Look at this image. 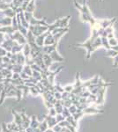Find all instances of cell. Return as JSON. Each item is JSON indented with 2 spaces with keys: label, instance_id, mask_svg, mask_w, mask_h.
I'll return each mask as SVG.
<instances>
[{
  "label": "cell",
  "instance_id": "39",
  "mask_svg": "<svg viewBox=\"0 0 118 132\" xmlns=\"http://www.w3.org/2000/svg\"><path fill=\"white\" fill-rule=\"evenodd\" d=\"M5 34L0 33V45H1V44L5 41Z\"/></svg>",
  "mask_w": 118,
  "mask_h": 132
},
{
  "label": "cell",
  "instance_id": "6",
  "mask_svg": "<svg viewBox=\"0 0 118 132\" xmlns=\"http://www.w3.org/2000/svg\"><path fill=\"white\" fill-rule=\"evenodd\" d=\"M29 25L30 26H45V27H49V25L47 24V22L45 20H37L35 17L29 20Z\"/></svg>",
  "mask_w": 118,
  "mask_h": 132
},
{
  "label": "cell",
  "instance_id": "10",
  "mask_svg": "<svg viewBox=\"0 0 118 132\" xmlns=\"http://www.w3.org/2000/svg\"><path fill=\"white\" fill-rule=\"evenodd\" d=\"M42 59H43V63H44L45 66H46V68L47 69H49V66L52 64V63H53V60L51 59L50 56H49V54H44Z\"/></svg>",
  "mask_w": 118,
  "mask_h": 132
},
{
  "label": "cell",
  "instance_id": "33",
  "mask_svg": "<svg viewBox=\"0 0 118 132\" xmlns=\"http://www.w3.org/2000/svg\"><path fill=\"white\" fill-rule=\"evenodd\" d=\"M57 111H56L55 108H49V116H53V117H56L57 116Z\"/></svg>",
  "mask_w": 118,
  "mask_h": 132
},
{
  "label": "cell",
  "instance_id": "9",
  "mask_svg": "<svg viewBox=\"0 0 118 132\" xmlns=\"http://www.w3.org/2000/svg\"><path fill=\"white\" fill-rule=\"evenodd\" d=\"M17 64H20L23 66L26 64V57L23 55L22 51L20 53H17Z\"/></svg>",
  "mask_w": 118,
  "mask_h": 132
},
{
  "label": "cell",
  "instance_id": "2",
  "mask_svg": "<svg viewBox=\"0 0 118 132\" xmlns=\"http://www.w3.org/2000/svg\"><path fill=\"white\" fill-rule=\"evenodd\" d=\"M9 37L12 40V41L17 42L19 44H20V45H25V44L27 43L26 37L19 30L15 31L13 34H12V35H9Z\"/></svg>",
  "mask_w": 118,
  "mask_h": 132
},
{
  "label": "cell",
  "instance_id": "7",
  "mask_svg": "<svg viewBox=\"0 0 118 132\" xmlns=\"http://www.w3.org/2000/svg\"><path fill=\"white\" fill-rule=\"evenodd\" d=\"M49 56H50L53 62H64V58L59 54L58 52H57V50L51 52L50 54H49Z\"/></svg>",
  "mask_w": 118,
  "mask_h": 132
},
{
  "label": "cell",
  "instance_id": "32",
  "mask_svg": "<svg viewBox=\"0 0 118 132\" xmlns=\"http://www.w3.org/2000/svg\"><path fill=\"white\" fill-rule=\"evenodd\" d=\"M62 114H63V116L64 117V118H66V117L72 116L70 114V113L69 111V109H68L67 108H64V110H63V113H62Z\"/></svg>",
  "mask_w": 118,
  "mask_h": 132
},
{
  "label": "cell",
  "instance_id": "22",
  "mask_svg": "<svg viewBox=\"0 0 118 132\" xmlns=\"http://www.w3.org/2000/svg\"><path fill=\"white\" fill-rule=\"evenodd\" d=\"M23 72H25L27 75H28L29 77H32V74H33V70L31 69L29 65L25 64L24 67H23Z\"/></svg>",
  "mask_w": 118,
  "mask_h": 132
},
{
  "label": "cell",
  "instance_id": "27",
  "mask_svg": "<svg viewBox=\"0 0 118 132\" xmlns=\"http://www.w3.org/2000/svg\"><path fill=\"white\" fill-rule=\"evenodd\" d=\"M54 87H55V90L57 92H58V93H63L64 92V87H62L61 85H59V84L54 85Z\"/></svg>",
  "mask_w": 118,
  "mask_h": 132
},
{
  "label": "cell",
  "instance_id": "43",
  "mask_svg": "<svg viewBox=\"0 0 118 132\" xmlns=\"http://www.w3.org/2000/svg\"><path fill=\"white\" fill-rule=\"evenodd\" d=\"M114 37H115V35H114V33L108 34V35H107V38H108V39H111V38H114Z\"/></svg>",
  "mask_w": 118,
  "mask_h": 132
},
{
  "label": "cell",
  "instance_id": "26",
  "mask_svg": "<svg viewBox=\"0 0 118 132\" xmlns=\"http://www.w3.org/2000/svg\"><path fill=\"white\" fill-rule=\"evenodd\" d=\"M108 43H109V45H110V47H114V46L118 45V42L115 37L111 38V39H108Z\"/></svg>",
  "mask_w": 118,
  "mask_h": 132
},
{
  "label": "cell",
  "instance_id": "24",
  "mask_svg": "<svg viewBox=\"0 0 118 132\" xmlns=\"http://www.w3.org/2000/svg\"><path fill=\"white\" fill-rule=\"evenodd\" d=\"M32 77L34 78H35L38 82H40L42 80V74L41 72H38V71H33V74H32Z\"/></svg>",
  "mask_w": 118,
  "mask_h": 132
},
{
  "label": "cell",
  "instance_id": "23",
  "mask_svg": "<svg viewBox=\"0 0 118 132\" xmlns=\"http://www.w3.org/2000/svg\"><path fill=\"white\" fill-rule=\"evenodd\" d=\"M8 8H11V3H5L4 1L0 2V12L1 11H5Z\"/></svg>",
  "mask_w": 118,
  "mask_h": 132
},
{
  "label": "cell",
  "instance_id": "36",
  "mask_svg": "<svg viewBox=\"0 0 118 132\" xmlns=\"http://www.w3.org/2000/svg\"><path fill=\"white\" fill-rule=\"evenodd\" d=\"M52 129L54 130V132H61V130H62V127H61V126H59L58 124H57V125H55V126L52 128Z\"/></svg>",
  "mask_w": 118,
  "mask_h": 132
},
{
  "label": "cell",
  "instance_id": "4",
  "mask_svg": "<svg viewBox=\"0 0 118 132\" xmlns=\"http://www.w3.org/2000/svg\"><path fill=\"white\" fill-rule=\"evenodd\" d=\"M62 69H63V67H59L58 69L57 70V71H49V74H48V80L49 82V84L52 85V86H54L55 85V77L57 75V74L59 73L60 71H62Z\"/></svg>",
  "mask_w": 118,
  "mask_h": 132
},
{
  "label": "cell",
  "instance_id": "38",
  "mask_svg": "<svg viewBox=\"0 0 118 132\" xmlns=\"http://www.w3.org/2000/svg\"><path fill=\"white\" fill-rule=\"evenodd\" d=\"M20 78H22L23 80H27L29 78V76L27 75V74L25 73V72H21L20 73Z\"/></svg>",
  "mask_w": 118,
  "mask_h": 132
},
{
  "label": "cell",
  "instance_id": "29",
  "mask_svg": "<svg viewBox=\"0 0 118 132\" xmlns=\"http://www.w3.org/2000/svg\"><path fill=\"white\" fill-rule=\"evenodd\" d=\"M29 90H30V93H31L33 96H36V95H39V92L37 91V89L35 87H29Z\"/></svg>",
  "mask_w": 118,
  "mask_h": 132
},
{
  "label": "cell",
  "instance_id": "46",
  "mask_svg": "<svg viewBox=\"0 0 118 132\" xmlns=\"http://www.w3.org/2000/svg\"><path fill=\"white\" fill-rule=\"evenodd\" d=\"M85 4H86V0H83V5H85Z\"/></svg>",
  "mask_w": 118,
  "mask_h": 132
},
{
  "label": "cell",
  "instance_id": "47",
  "mask_svg": "<svg viewBox=\"0 0 118 132\" xmlns=\"http://www.w3.org/2000/svg\"><path fill=\"white\" fill-rule=\"evenodd\" d=\"M73 1H74V2H76V0H73Z\"/></svg>",
  "mask_w": 118,
  "mask_h": 132
},
{
  "label": "cell",
  "instance_id": "28",
  "mask_svg": "<svg viewBox=\"0 0 118 132\" xmlns=\"http://www.w3.org/2000/svg\"><path fill=\"white\" fill-rule=\"evenodd\" d=\"M31 69L33 70V71H38V72H42V68L40 67L39 65H37L36 63H34V64H32L31 66Z\"/></svg>",
  "mask_w": 118,
  "mask_h": 132
},
{
  "label": "cell",
  "instance_id": "5",
  "mask_svg": "<svg viewBox=\"0 0 118 132\" xmlns=\"http://www.w3.org/2000/svg\"><path fill=\"white\" fill-rule=\"evenodd\" d=\"M116 21V18H114V19H111V20H98L99 22V25L101 28H107L108 27L111 25H114V23Z\"/></svg>",
  "mask_w": 118,
  "mask_h": 132
},
{
  "label": "cell",
  "instance_id": "19",
  "mask_svg": "<svg viewBox=\"0 0 118 132\" xmlns=\"http://www.w3.org/2000/svg\"><path fill=\"white\" fill-rule=\"evenodd\" d=\"M7 129H9V130H11V131H16V132L20 131L19 126L14 122H12V123H9V124H7Z\"/></svg>",
  "mask_w": 118,
  "mask_h": 132
},
{
  "label": "cell",
  "instance_id": "3",
  "mask_svg": "<svg viewBox=\"0 0 118 132\" xmlns=\"http://www.w3.org/2000/svg\"><path fill=\"white\" fill-rule=\"evenodd\" d=\"M48 28L49 27H45V26H29L28 30L31 31L35 37H37L48 31Z\"/></svg>",
  "mask_w": 118,
  "mask_h": 132
},
{
  "label": "cell",
  "instance_id": "41",
  "mask_svg": "<svg viewBox=\"0 0 118 132\" xmlns=\"http://www.w3.org/2000/svg\"><path fill=\"white\" fill-rule=\"evenodd\" d=\"M20 78V73H13L12 74V79H19Z\"/></svg>",
  "mask_w": 118,
  "mask_h": 132
},
{
  "label": "cell",
  "instance_id": "25",
  "mask_svg": "<svg viewBox=\"0 0 118 132\" xmlns=\"http://www.w3.org/2000/svg\"><path fill=\"white\" fill-rule=\"evenodd\" d=\"M118 55V52L117 51H115V50H107V56H110V57H115V56H116Z\"/></svg>",
  "mask_w": 118,
  "mask_h": 132
},
{
  "label": "cell",
  "instance_id": "13",
  "mask_svg": "<svg viewBox=\"0 0 118 132\" xmlns=\"http://www.w3.org/2000/svg\"><path fill=\"white\" fill-rule=\"evenodd\" d=\"M39 125H40V122H38V120L36 119V117L35 116H32L31 118V122H30V127L32 129H38L39 128Z\"/></svg>",
  "mask_w": 118,
  "mask_h": 132
},
{
  "label": "cell",
  "instance_id": "21",
  "mask_svg": "<svg viewBox=\"0 0 118 132\" xmlns=\"http://www.w3.org/2000/svg\"><path fill=\"white\" fill-rule=\"evenodd\" d=\"M39 129L42 132H45L47 130V129H49V126H48V123H47V121L44 119L43 122H40V125H39Z\"/></svg>",
  "mask_w": 118,
  "mask_h": 132
},
{
  "label": "cell",
  "instance_id": "17",
  "mask_svg": "<svg viewBox=\"0 0 118 132\" xmlns=\"http://www.w3.org/2000/svg\"><path fill=\"white\" fill-rule=\"evenodd\" d=\"M23 67L24 66L23 65H20V64H14L13 67H12V71L13 72V73H21V72L23 71Z\"/></svg>",
  "mask_w": 118,
  "mask_h": 132
},
{
  "label": "cell",
  "instance_id": "31",
  "mask_svg": "<svg viewBox=\"0 0 118 132\" xmlns=\"http://www.w3.org/2000/svg\"><path fill=\"white\" fill-rule=\"evenodd\" d=\"M64 92L70 93L72 92V90L74 89V86H73V85H72V86H70V85H68V86H64Z\"/></svg>",
  "mask_w": 118,
  "mask_h": 132
},
{
  "label": "cell",
  "instance_id": "34",
  "mask_svg": "<svg viewBox=\"0 0 118 132\" xmlns=\"http://www.w3.org/2000/svg\"><path fill=\"white\" fill-rule=\"evenodd\" d=\"M56 119H57V123L60 122H63V121L65 120V118H64V117L63 116V114H57V116H56Z\"/></svg>",
  "mask_w": 118,
  "mask_h": 132
},
{
  "label": "cell",
  "instance_id": "15",
  "mask_svg": "<svg viewBox=\"0 0 118 132\" xmlns=\"http://www.w3.org/2000/svg\"><path fill=\"white\" fill-rule=\"evenodd\" d=\"M35 10V0H30L29 3H28V5H27V10H26V12H32V13H34Z\"/></svg>",
  "mask_w": 118,
  "mask_h": 132
},
{
  "label": "cell",
  "instance_id": "12",
  "mask_svg": "<svg viewBox=\"0 0 118 132\" xmlns=\"http://www.w3.org/2000/svg\"><path fill=\"white\" fill-rule=\"evenodd\" d=\"M70 16H67L65 18L61 19V21H60V27L61 28H65V27H68V24H69Z\"/></svg>",
  "mask_w": 118,
  "mask_h": 132
},
{
  "label": "cell",
  "instance_id": "20",
  "mask_svg": "<svg viewBox=\"0 0 118 132\" xmlns=\"http://www.w3.org/2000/svg\"><path fill=\"white\" fill-rule=\"evenodd\" d=\"M101 38V43H102V47L105 48H107V50H111V47L108 43V39L107 37H100Z\"/></svg>",
  "mask_w": 118,
  "mask_h": 132
},
{
  "label": "cell",
  "instance_id": "8",
  "mask_svg": "<svg viewBox=\"0 0 118 132\" xmlns=\"http://www.w3.org/2000/svg\"><path fill=\"white\" fill-rule=\"evenodd\" d=\"M45 120L47 121V123H48V126L49 129H52L55 125L57 124V119L56 117H53V116H45Z\"/></svg>",
  "mask_w": 118,
  "mask_h": 132
},
{
  "label": "cell",
  "instance_id": "48",
  "mask_svg": "<svg viewBox=\"0 0 118 132\" xmlns=\"http://www.w3.org/2000/svg\"><path fill=\"white\" fill-rule=\"evenodd\" d=\"M100 1H103V0H100Z\"/></svg>",
  "mask_w": 118,
  "mask_h": 132
},
{
  "label": "cell",
  "instance_id": "18",
  "mask_svg": "<svg viewBox=\"0 0 118 132\" xmlns=\"http://www.w3.org/2000/svg\"><path fill=\"white\" fill-rule=\"evenodd\" d=\"M65 120L67 121V122H69L72 126H73L74 128H76V129L78 128V122H76V121L74 120V118H73V116H70L66 117Z\"/></svg>",
  "mask_w": 118,
  "mask_h": 132
},
{
  "label": "cell",
  "instance_id": "11",
  "mask_svg": "<svg viewBox=\"0 0 118 132\" xmlns=\"http://www.w3.org/2000/svg\"><path fill=\"white\" fill-rule=\"evenodd\" d=\"M3 13H4V15H5V17H8V18H11V19H12L13 17L17 15L16 12H15L14 10H12V8H8V9L3 11Z\"/></svg>",
  "mask_w": 118,
  "mask_h": 132
},
{
  "label": "cell",
  "instance_id": "16",
  "mask_svg": "<svg viewBox=\"0 0 118 132\" xmlns=\"http://www.w3.org/2000/svg\"><path fill=\"white\" fill-rule=\"evenodd\" d=\"M30 52H31V48H30V46L27 43L25 44L24 48H23V50H22V53L25 56L26 58H27V57L30 56Z\"/></svg>",
  "mask_w": 118,
  "mask_h": 132
},
{
  "label": "cell",
  "instance_id": "35",
  "mask_svg": "<svg viewBox=\"0 0 118 132\" xmlns=\"http://www.w3.org/2000/svg\"><path fill=\"white\" fill-rule=\"evenodd\" d=\"M7 54V51H6L5 48H3L1 46H0V57H4L6 56Z\"/></svg>",
  "mask_w": 118,
  "mask_h": 132
},
{
  "label": "cell",
  "instance_id": "42",
  "mask_svg": "<svg viewBox=\"0 0 118 132\" xmlns=\"http://www.w3.org/2000/svg\"><path fill=\"white\" fill-rule=\"evenodd\" d=\"M4 88H5V85H4V83H0V94H1V93L3 92Z\"/></svg>",
  "mask_w": 118,
  "mask_h": 132
},
{
  "label": "cell",
  "instance_id": "44",
  "mask_svg": "<svg viewBox=\"0 0 118 132\" xmlns=\"http://www.w3.org/2000/svg\"><path fill=\"white\" fill-rule=\"evenodd\" d=\"M45 132H54V130H53L52 129H49H49H47V130L45 131Z\"/></svg>",
  "mask_w": 118,
  "mask_h": 132
},
{
  "label": "cell",
  "instance_id": "1",
  "mask_svg": "<svg viewBox=\"0 0 118 132\" xmlns=\"http://www.w3.org/2000/svg\"><path fill=\"white\" fill-rule=\"evenodd\" d=\"M74 4H75V7L80 12V19L83 22H89L91 24L92 27H96V26L99 25L98 20L95 18H93V16L92 15L91 11H90L86 4L83 5L82 6L77 3V1L74 2Z\"/></svg>",
  "mask_w": 118,
  "mask_h": 132
},
{
  "label": "cell",
  "instance_id": "37",
  "mask_svg": "<svg viewBox=\"0 0 118 132\" xmlns=\"http://www.w3.org/2000/svg\"><path fill=\"white\" fill-rule=\"evenodd\" d=\"M54 97L57 101H59V100H62V93H58V92H56L54 93Z\"/></svg>",
  "mask_w": 118,
  "mask_h": 132
},
{
  "label": "cell",
  "instance_id": "45",
  "mask_svg": "<svg viewBox=\"0 0 118 132\" xmlns=\"http://www.w3.org/2000/svg\"><path fill=\"white\" fill-rule=\"evenodd\" d=\"M35 132H42V131H41V130H40V129L38 128V129H35Z\"/></svg>",
  "mask_w": 118,
  "mask_h": 132
},
{
  "label": "cell",
  "instance_id": "40",
  "mask_svg": "<svg viewBox=\"0 0 118 132\" xmlns=\"http://www.w3.org/2000/svg\"><path fill=\"white\" fill-rule=\"evenodd\" d=\"M114 67H117L118 66V55L114 57V64H113Z\"/></svg>",
  "mask_w": 118,
  "mask_h": 132
},
{
  "label": "cell",
  "instance_id": "30",
  "mask_svg": "<svg viewBox=\"0 0 118 132\" xmlns=\"http://www.w3.org/2000/svg\"><path fill=\"white\" fill-rule=\"evenodd\" d=\"M69 109V111H70V114H76L77 112H78V108H77V107L75 105H72L70 107L68 108Z\"/></svg>",
  "mask_w": 118,
  "mask_h": 132
},
{
  "label": "cell",
  "instance_id": "14",
  "mask_svg": "<svg viewBox=\"0 0 118 132\" xmlns=\"http://www.w3.org/2000/svg\"><path fill=\"white\" fill-rule=\"evenodd\" d=\"M12 114H14V122L16 123L18 126H20V125H22V118H21V116H20V113H17V112H15L13 111L12 112Z\"/></svg>",
  "mask_w": 118,
  "mask_h": 132
}]
</instances>
